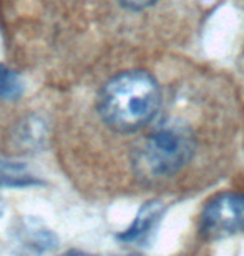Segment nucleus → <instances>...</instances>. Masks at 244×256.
Here are the masks:
<instances>
[{"instance_id":"3","label":"nucleus","mask_w":244,"mask_h":256,"mask_svg":"<svg viewBox=\"0 0 244 256\" xmlns=\"http://www.w3.org/2000/svg\"><path fill=\"white\" fill-rule=\"evenodd\" d=\"M244 233V196L220 193L211 198L200 216V234L205 240H223Z\"/></svg>"},{"instance_id":"1","label":"nucleus","mask_w":244,"mask_h":256,"mask_svg":"<svg viewBox=\"0 0 244 256\" xmlns=\"http://www.w3.org/2000/svg\"><path fill=\"white\" fill-rule=\"evenodd\" d=\"M161 106V86L145 70L111 76L98 94L100 118L116 133H135L150 125Z\"/></svg>"},{"instance_id":"5","label":"nucleus","mask_w":244,"mask_h":256,"mask_svg":"<svg viewBox=\"0 0 244 256\" xmlns=\"http://www.w3.org/2000/svg\"><path fill=\"white\" fill-rule=\"evenodd\" d=\"M37 185H43V182L32 175L23 163L0 158V188H27Z\"/></svg>"},{"instance_id":"8","label":"nucleus","mask_w":244,"mask_h":256,"mask_svg":"<svg viewBox=\"0 0 244 256\" xmlns=\"http://www.w3.org/2000/svg\"><path fill=\"white\" fill-rule=\"evenodd\" d=\"M15 140L22 148H38L45 140V125L37 116H30L23 120L18 126Z\"/></svg>"},{"instance_id":"6","label":"nucleus","mask_w":244,"mask_h":256,"mask_svg":"<svg viewBox=\"0 0 244 256\" xmlns=\"http://www.w3.org/2000/svg\"><path fill=\"white\" fill-rule=\"evenodd\" d=\"M161 213L160 204L158 203H148L145 204L143 208L140 210V213L136 214L133 224L125 230L123 233L118 234V240H121L123 243H136L140 240H143L148 232L151 230V226L155 224V222L158 220Z\"/></svg>"},{"instance_id":"4","label":"nucleus","mask_w":244,"mask_h":256,"mask_svg":"<svg viewBox=\"0 0 244 256\" xmlns=\"http://www.w3.org/2000/svg\"><path fill=\"white\" fill-rule=\"evenodd\" d=\"M13 236L20 246L32 253L53 252L58 246L57 234L35 218L20 220L13 228Z\"/></svg>"},{"instance_id":"9","label":"nucleus","mask_w":244,"mask_h":256,"mask_svg":"<svg viewBox=\"0 0 244 256\" xmlns=\"http://www.w3.org/2000/svg\"><path fill=\"white\" fill-rule=\"evenodd\" d=\"M121 7L128 8V10H133V12H138V10H145L155 5L158 0H116Z\"/></svg>"},{"instance_id":"7","label":"nucleus","mask_w":244,"mask_h":256,"mask_svg":"<svg viewBox=\"0 0 244 256\" xmlns=\"http://www.w3.org/2000/svg\"><path fill=\"white\" fill-rule=\"evenodd\" d=\"M25 92L23 78L10 66L0 64V100L15 102L22 98Z\"/></svg>"},{"instance_id":"2","label":"nucleus","mask_w":244,"mask_h":256,"mask_svg":"<svg viewBox=\"0 0 244 256\" xmlns=\"http://www.w3.org/2000/svg\"><path fill=\"white\" fill-rule=\"evenodd\" d=\"M196 148V136L190 128L166 124L145 136L135 148L131 166L141 182H163L178 175L193 160Z\"/></svg>"},{"instance_id":"10","label":"nucleus","mask_w":244,"mask_h":256,"mask_svg":"<svg viewBox=\"0 0 244 256\" xmlns=\"http://www.w3.org/2000/svg\"><path fill=\"white\" fill-rule=\"evenodd\" d=\"M3 202H2V200H0V216H2V213H3Z\"/></svg>"}]
</instances>
